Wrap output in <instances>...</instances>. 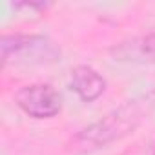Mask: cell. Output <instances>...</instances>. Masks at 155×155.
<instances>
[{
    "instance_id": "1",
    "label": "cell",
    "mask_w": 155,
    "mask_h": 155,
    "mask_svg": "<svg viewBox=\"0 0 155 155\" xmlns=\"http://www.w3.org/2000/svg\"><path fill=\"white\" fill-rule=\"evenodd\" d=\"M155 108V90L137 95L124 102L101 120L90 124L75 137V144L82 150L102 148L128 133H131Z\"/></svg>"
},
{
    "instance_id": "2",
    "label": "cell",
    "mask_w": 155,
    "mask_h": 155,
    "mask_svg": "<svg viewBox=\"0 0 155 155\" xmlns=\"http://www.w3.org/2000/svg\"><path fill=\"white\" fill-rule=\"evenodd\" d=\"M2 62L8 64H51L60 60V49L40 35H6L0 42Z\"/></svg>"
},
{
    "instance_id": "3",
    "label": "cell",
    "mask_w": 155,
    "mask_h": 155,
    "mask_svg": "<svg viewBox=\"0 0 155 155\" xmlns=\"http://www.w3.org/2000/svg\"><path fill=\"white\" fill-rule=\"evenodd\" d=\"M17 106L33 119H53L62 110L58 91L49 84H28L15 93Z\"/></svg>"
},
{
    "instance_id": "4",
    "label": "cell",
    "mask_w": 155,
    "mask_h": 155,
    "mask_svg": "<svg viewBox=\"0 0 155 155\" xmlns=\"http://www.w3.org/2000/svg\"><path fill=\"white\" fill-rule=\"evenodd\" d=\"M111 55L115 57V60L120 62H155V29L115 44L111 48Z\"/></svg>"
},
{
    "instance_id": "5",
    "label": "cell",
    "mask_w": 155,
    "mask_h": 155,
    "mask_svg": "<svg viewBox=\"0 0 155 155\" xmlns=\"http://www.w3.org/2000/svg\"><path fill=\"white\" fill-rule=\"evenodd\" d=\"M71 90L82 102H93L104 93L106 79L90 66H77L71 71Z\"/></svg>"
},
{
    "instance_id": "6",
    "label": "cell",
    "mask_w": 155,
    "mask_h": 155,
    "mask_svg": "<svg viewBox=\"0 0 155 155\" xmlns=\"http://www.w3.org/2000/svg\"><path fill=\"white\" fill-rule=\"evenodd\" d=\"M151 155H155V151H153V153H151Z\"/></svg>"
}]
</instances>
